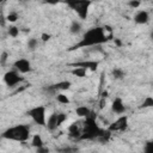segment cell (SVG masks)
Listing matches in <instances>:
<instances>
[{"label": "cell", "instance_id": "obj_28", "mask_svg": "<svg viewBox=\"0 0 153 153\" xmlns=\"http://www.w3.org/2000/svg\"><path fill=\"white\" fill-rule=\"evenodd\" d=\"M63 0H43V4H47V5H51V6H54V5H57V4H60V2H62Z\"/></svg>", "mask_w": 153, "mask_h": 153}, {"label": "cell", "instance_id": "obj_13", "mask_svg": "<svg viewBox=\"0 0 153 153\" xmlns=\"http://www.w3.org/2000/svg\"><path fill=\"white\" fill-rule=\"evenodd\" d=\"M71 66L73 67H84L86 69H91V71H96L99 66V62L98 61H91V60H87V61H79V62H74V63H71Z\"/></svg>", "mask_w": 153, "mask_h": 153}, {"label": "cell", "instance_id": "obj_32", "mask_svg": "<svg viewBox=\"0 0 153 153\" xmlns=\"http://www.w3.org/2000/svg\"><path fill=\"white\" fill-rule=\"evenodd\" d=\"M22 1H31V0H22Z\"/></svg>", "mask_w": 153, "mask_h": 153}, {"label": "cell", "instance_id": "obj_19", "mask_svg": "<svg viewBox=\"0 0 153 153\" xmlns=\"http://www.w3.org/2000/svg\"><path fill=\"white\" fill-rule=\"evenodd\" d=\"M71 73L78 78H85L86 76V73H87V69L84 68V67H73V69L71 71Z\"/></svg>", "mask_w": 153, "mask_h": 153}, {"label": "cell", "instance_id": "obj_15", "mask_svg": "<svg viewBox=\"0 0 153 153\" xmlns=\"http://www.w3.org/2000/svg\"><path fill=\"white\" fill-rule=\"evenodd\" d=\"M75 114H76L78 117L86 118V117L91 116L93 112H92V110L88 106H86V105H79V106L75 108Z\"/></svg>", "mask_w": 153, "mask_h": 153}, {"label": "cell", "instance_id": "obj_31", "mask_svg": "<svg viewBox=\"0 0 153 153\" xmlns=\"http://www.w3.org/2000/svg\"><path fill=\"white\" fill-rule=\"evenodd\" d=\"M149 37H151V39H152V42H153V30L151 31V35H149Z\"/></svg>", "mask_w": 153, "mask_h": 153}, {"label": "cell", "instance_id": "obj_29", "mask_svg": "<svg viewBox=\"0 0 153 153\" xmlns=\"http://www.w3.org/2000/svg\"><path fill=\"white\" fill-rule=\"evenodd\" d=\"M36 152L37 153H43V152H49V148H45L44 146H42V147H38V148H36Z\"/></svg>", "mask_w": 153, "mask_h": 153}, {"label": "cell", "instance_id": "obj_11", "mask_svg": "<svg viewBox=\"0 0 153 153\" xmlns=\"http://www.w3.org/2000/svg\"><path fill=\"white\" fill-rule=\"evenodd\" d=\"M127 110V106L121 97H115L111 102V111L116 115H123Z\"/></svg>", "mask_w": 153, "mask_h": 153}, {"label": "cell", "instance_id": "obj_1", "mask_svg": "<svg viewBox=\"0 0 153 153\" xmlns=\"http://www.w3.org/2000/svg\"><path fill=\"white\" fill-rule=\"evenodd\" d=\"M112 38V33L106 35L105 27L104 26H92L88 30H86L82 35V37L74 44L72 45L68 50L73 51L76 49L81 48H88V47H94V45H100L106 42H109Z\"/></svg>", "mask_w": 153, "mask_h": 153}, {"label": "cell", "instance_id": "obj_3", "mask_svg": "<svg viewBox=\"0 0 153 153\" xmlns=\"http://www.w3.org/2000/svg\"><path fill=\"white\" fill-rule=\"evenodd\" d=\"M105 129L100 128L96 121V116L92 114L91 116L86 117L85 121H84V124H82V131H81V135L80 137L78 139V141H82V140H87V141H91V140H97L103 133H104Z\"/></svg>", "mask_w": 153, "mask_h": 153}, {"label": "cell", "instance_id": "obj_23", "mask_svg": "<svg viewBox=\"0 0 153 153\" xmlns=\"http://www.w3.org/2000/svg\"><path fill=\"white\" fill-rule=\"evenodd\" d=\"M56 100L60 104H69V102H71L69 98L66 94H63V93H57L56 94Z\"/></svg>", "mask_w": 153, "mask_h": 153}, {"label": "cell", "instance_id": "obj_16", "mask_svg": "<svg viewBox=\"0 0 153 153\" xmlns=\"http://www.w3.org/2000/svg\"><path fill=\"white\" fill-rule=\"evenodd\" d=\"M81 30H82V25H81V23L79 20H73L71 23V25H69V32L72 35H78V33L81 32Z\"/></svg>", "mask_w": 153, "mask_h": 153}, {"label": "cell", "instance_id": "obj_7", "mask_svg": "<svg viewBox=\"0 0 153 153\" xmlns=\"http://www.w3.org/2000/svg\"><path fill=\"white\" fill-rule=\"evenodd\" d=\"M25 80V78L22 75V73H19L16 69L12 71H7L4 74V82L8 86V87H16L17 85H19L20 82H23Z\"/></svg>", "mask_w": 153, "mask_h": 153}, {"label": "cell", "instance_id": "obj_25", "mask_svg": "<svg viewBox=\"0 0 153 153\" xmlns=\"http://www.w3.org/2000/svg\"><path fill=\"white\" fill-rule=\"evenodd\" d=\"M143 152H145V153H153V140L147 141V142L145 143Z\"/></svg>", "mask_w": 153, "mask_h": 153}, {"label": "cell", "instance_id": "obj_9", "mask_svg": "<svg viewBox=\"0 0 153 153\" xmlns=\"http://www.w3.org/2000/svg\"><path fill=\"white\" fill-rule=\"evenodd\" d=\"M72 86V82L68 81V80H62V81H59L56 84H51V85H48L45 87H43V90L50 94H57V92L60 91H66V90H69Z\"/></svg>", "mask_w": 153, "mask_h": 153}, {"label": "cell", "instance_id": "obj_27", "mask_svg": "<svg viewBox=\"0 0 153 153\" xmlns=\"http://www.w3.org/2000/svg\"><path fill=\"white\" fill-rule=\"evenodd\" d=\"M140 0H129V2H128V5L131 7V8H137L139 6H140Z\"/></svg>", "mask_w": 153, "mask_h": 153}, {"label": "cell", "instance_id": "obj_12", "mask_svg": "<svg viewBox=\"0 0 153 153\" xmlns=\"http://www.w3.org/2000/svg\"><path fill=\"white\" fill-rule=\"evenodd\" d=\"M134 22L139 25H143V24H147L149 22V13L146 11V10H140L135 13L134 16Z\"/></svg>", "mask_w": 153, "mask_h": 153}, {"label": "cell", "instance_id": "obj_14", "mask_svg": "<svg viewBox=\"0 0 153 153\" xmlns=\"http://www.w3.org/2000/svg\"><path fill=\"white\" fill-rule=\"evenodd\" d=\"M81 131H82V128H80L79 123L78 122H73L69 127H68V135L75 140H78L81 135Z\"/></svg>", "mask_w": 153, "mask_h": 153}, {"label": "cell", "instance_id": "obj_17", "mask_svg": "<svg viewBox=\"0 0 153 153\" xmlns=\"http://www.w3.org/2000/svg\"><path fill=\"white\" fill-rule=\"evenodd\" d=\"M31 145L35 148H38V147L44 146V141H43V139H42V136L39 134H33L31 136Z\"/></svg>", "mask_w": 153, "mask_h": 153}, {"label": "cell", "instance_id": "obj_30", "mask_svg": "<svg viewBox=\"0 0 153 153\" xmlns=\"http://www.w3.org/2000/svg\"><path fill=\"white\" fill-rule=\"evenodd\" d=\"M41 37H42V41H43V42H47V41L50 39V35H49V33H42Z\"/></svg>", "mask_w": 153, "mask_h": 153}, {"label": "cell", "instance_id": "obj_2", "mask_svg": "<svg viewBox=\"0 0 153 153\" xmlns=\"http://www.w3.org/2000/svg\"><path fill=\"white\" fill-rule=\"evenodd\" d=\"M31 137V129L27 124H17L8 127L1 133V139L12 140L17 142H26Z\"/></svg>", "mask_w": 153, "mask_h": 153}, {"label": "cell", "instance_id": "obj_20", "mask_svg": "<svg viewBox=\"0 0 153 153\" xmlns=\"http://www.w3.org/2000/svg\"><path fill=\"white\" fill-rule=\"evenodd\" d=\"M26 47H27V50L30 51H35L38 47V39L35 38V37H31L27 39V43H26Z\"/></svg>", "mask_w": 153, "mask_h": 153}, {"label": "cell", "instance_id": "obj_6", "mask_svg": "<svg viewBox=\"0 0 153 153\" xmlns=\"http://www.w3.org/2000/svg\"><path fill=\"white\" fill-rule=\"evenodd\" d=\"M66 120H67V115L65 112H56L55 111L48 117L45 127L49 131H55Z\"/></svg>", "mask_w": 153, "mask_h": 153}, {"label": "cell", "instance_id": "obj_26", "mask_svg": "<svg viewBox=\"0 0 153 153\" xmlns=\"http://www.w3.org/2000/svg\"><path fill=\"white\" fill-rule=\"evenodd\" d=\"M8 57H10V55H8L7 51H2L1 53V56H0V63H1V66H5V63H6V61H7Z\"/></svg>", "mask_w": 153, "mask_h": 153}, {"label": "cell", "instance_id": "obj_10", "mask_svg": "<svg viewBox=\"0 0 153 153\" xmlns=\"http://www.w3.org/2000/svg\"><path fill=\"white\" fill-rule=\"evenodd\" d=\"M13 69L18 71L19 73L22 74H27L32 71V66H31V62L25 59V57H20V59H17L14 62H13Z\"/></svg>", "mask_w": 153, "mask_h": 153}, {"label": "cell", "instance_id": "obj_4", "mask_svg": "<svg viewBox=\"0 0 153 153\" xmlns=\"http://www.w3.org/2000/svg\"><path fill=\"white\" fill-rule=\"evenodd\" d=\"M62 2L73 10L82 20L88 17V11L92 5V0H63Z\"/></svg>", "mask_w": 153, "mask_h": 153}, {"label": "cell", "instance_id": "obj_22", "mask_svg": "<svg viewBox=\"0 0 153 153\" xmlns=\"http://www.w3.org/2000/svg\"><path fill=\"white\" fill-rule=\"evenodd\" d=\"M140 108H142V109H148V108H153V97H151V96H147V97H146V98L143 99V102L141 103Z\"/></svg>", "mask_w": 153, "mask_h": 153}, {"label": "cell", "instance_id": "obj_24", "mask_svg": "<svg viewBox=\"0 0 153 153\" xmlns=\"http://www.w3.org/2000/svg\"><path fill=\"white\" fill-rule=\"evenodd\" d=\"M18 19V14L16 12H10L7 16H6V20L10 22V23H16Z\"/></svg>", "mask_w": 153, "mask_h": 153}, {"label": "cell", "instance_id": "obj_8", "mask_svg": "<svg viewBox=\"0 0 153 153\" xmlns=\"http://www.w3.org/2000/svg\"><path fill=\"white\" fill-rule=\"evenodd\" d=\"M128 128V116L127 115H120L114 122H111L108 126V129L114 133V131H124Z\"/></svg>", "mask_w": 153, "mask_h": 153}, {"label": "cell", "instance_id": "obj_18", "mask_svg": "<svg viewBox=\"0 0 153 153\" xmlns=\"http://www.w3.org/2000/svg\"><path fill=\"white\" fill-rule=\"evenodd\" d=\"M111 76L114 79H116V80H121V79H123L126 76V72L120 67H115L111 71Z\"/></svg>", "mask_w": 153, "mask_h": 153}, {"label": "cell", "instance_id": "obj_21", "mask_svg": "<svg viewBox=\"0 0 153 153\" xmlns=\"http://www.w3.org/2000/svg\"><path fill=\"white\" fill-rule=\"evenodd\" d=\"M19 32H20V29H19L18 26H16V25H10V26L7 27V33H8V36H11L12 38L18 37V36H19Z\"/></svg>", "mask_w": 153, "mask_h": 153}, {"label": "cell", "instance_id": "obj_5", "mask_svg": "<svg viewBox=\"0 0 153 153\" xmlns=\"http://www.w3.org/2000/svg\"><path fill=\"white\" fill-rule=\"evenodd\" d=\"M26 115L39 127L47 124V108L44 105H36L26 111Z\"/></svg>", "mask_w": 153, "mask_h": 153}]
</instances>
